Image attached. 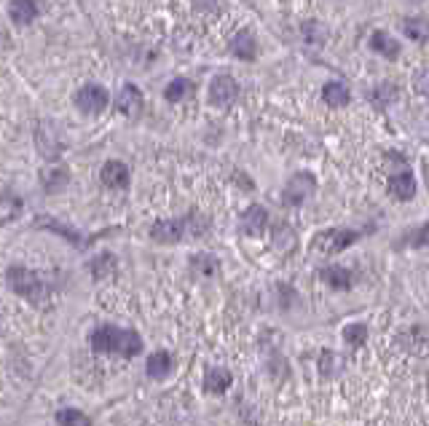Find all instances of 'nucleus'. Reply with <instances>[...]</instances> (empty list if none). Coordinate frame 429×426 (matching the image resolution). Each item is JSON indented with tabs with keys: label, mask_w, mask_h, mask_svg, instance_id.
Segmentation results:
<instances>
[{
	"label": "nucleus",
	"mask_w": 429,
	"mask_h": 426,
	"mask_svg": "<svg viewBox=\"0 0 429 426\" xmlns=\"http://www.w3.org/2000/svg\"><path fill=\"white\" fill-rule=\"evenodd\" d=\"M322 97H325V102H328L330 108H346V105H349V99H352V94H349V89H346L343 84L330 81V84L322 89Z\"/></svg>",
	"instance_id": "nucleus-19"
},
{
	"label": "nucleus",
	"mask_w": 429,
	"mask_h": 426,
	"mask_svg": "<svg viewBox=\"0 0 429 426\" xmlns=\"http://www.w3.org/2000/svg\"><path fill=\"white\" fill-rule=\"evenodd\" d=\"M338 362H341V359H338V357H335V354L333 352H325L322 354V373H325V376H335V373H338V370H341V365H338Z\"/></svg>",
	"instance_id": "nucleus-32"
},
{
	"label": "nucleus",
	"mask_w": 429,
	"mask_h": 426,
	"mask_svg": "<svg viewBox=\"0 0 429 426\" xmlns=\"http://www.w3.org/2000/svg\"><path fill=\"white\" fill-rule=\"evenodd\" d=\"M389 191H392L394 198H400V201H411L413 194H416V180H413V174H411L408 169L394 172L392 177H389Z\"/></svg>",
	"instance_id": "nucleus-11"
},
{
	"label": "nucleus",
	"mask_w": 429,
	"mask_h": 426,
	"mask_svg": "<svg viewBox=\"0 0 429 426\" xmlns=\"http://www.w3.org/2000/svg\"><path fill=\"white\" fill-rule=\"evenodd\" d=\"M145 370H147V376L156 378V381H159V378H167V373L172 370V354H167V352L150 354V357H147Z\"/></svg>",
	"instance_id": "nucleus-22"
},
{
	"label": "nucleus",
	"mask_w": 429,
	"mask_h": 426,
	"mask_svg": "<svg viewBox=\"0 0 429 426\" xmlns=\"http://www.w3.org/2000/svg\"><path fill=\"white\" fill-rule=\"evenodd\" d=\"M102 185H108L113 191H123L126 185H129V169H126V164L121 161H108L105 167H102Z\"/></svg>",
	"instance_id": "nucleus-10"
},
{
	"label": "nucleus",
	"mask_w": 429,
	"mask_h": 426,
	"mask_svg": "<svg viewBox=\"0 0 429 426\" xmlns=\"http://www.w3.org/2000/svg\"><path fill=\"white\" fill-rule=\"evenodd\" d=\"M228 49H231L233 57H239V60H245V62H252L255 60V54H257L255 35H252L250 30H242V33H236V35H233Z\"/></svg>",
	"instance_id": "nucleus-13"
},
{
	"label": "nucleus",
	"mask_w": 429,
	"mask_h": 426,
	"mask_svg": "<svg viewBox=\"0 0 429 426\" xmlns=\"http://www.w3.org/2000/svg\"><path fill=\"white\" fill-rule=\"evenodd\" d=\"M343 341L349 343L352 349H360L362 343L368 341V325H365V322H355V325H346V327H343Z\"/></svg>",
	"instance_id": "nucleus-25"
},
{
	"label": "nucleus",
	"mask_w": 429,
	"mask_h": 426,
	"mask_svg": "<svg viewBox=\"0 0 429 426\" xmlns=\"http://www.w3.org/2000/svg\"><path fill=\"white\" fill-rule=\"evenodd\" d=\"M191 266L196 271L199 276H215V271H218V260L212 255H196L191 260Z\"/></svg>",
	"instance_id": "nucleus-30"
},
{
	"label": "nucleus",
	"mask_w": 429,
	"mask_h": 426,
	"mask_svg": "<svg viewBox=\"0 0 429 426\" xmlns=\"http://www.w3.org/2000/svg\"><path fill=\"white\" fill-rule=\"evenodd\" d=\"M231 383H233V378L225 367H212L207 373V378H204V386H207V391H212V394H223Z\"/></svg>",
	"instance_id": "nucleus-20"
},
{
	"label": "nucleus",
	"mask_w": 429,
	"mask_h": 426,
	"mask_svg": "<svg viewBox=\"0 0 429 426\" xmlns=\"http://www.w3.org/2000/svg\"><path fill=\"white\" fill-rule=\"evenodd\" d=\"M22 198H16V196L6 194L0 196V225L3 223H11L13 218H19V212H22Z\"/></svg>",
	"instance_id": "nucleus-24"
},
{
	"label": "nucleus",
	"mask_w": 429,
	"mask_h": 426,
	"mask_svg": "<svg viewBox=\"0 0 429 426\" xmlns=\"http://www.w3.org/2000/svg\"><path fill=\"white\" fill-rule=\"evenodd\" d=\"M6 281L13 293H19L22 298H27L30 303H40L46 295H49V287L43 284V279L38 276L35 271H30L25 266H11L6 271Z\"/></svg>",
	"instance_id": "nucleus-1"
},
{
	"label": "nucleus",
	"mask_w": 429,
	"mask_h": 426,
	"mask_svg": "<svg viewBox=\"0 0 429 426\" xmlns=\"http://www.w3.org/2000/svg\"><path fill=\"white\" fill-rule=\"evenodd\" d=\"M239 97V84L233 81L231 75H218L212 84H209V102L218 105V108H228Z\"/></svg>",
	"instance_id": "nucleus-3"
},
{
	"label": "nucleus",
	"mask_w": 429,
	"mask_h": 426,
	"mask_svg": "<svg viewBox=\"0 0 429 426\" xmlns=\"http://www.w3.org/2000/svg\"><path fill=\"white\" fill-rule=\"evenodd\" d=\"M35 145H38V150H40V156L49 161L60 159V153L65 150L60 142V137L54 134V129H51L49 123H43V126H38L35 129Z\"/></svg>",
	"instance_id": "nucleus-7"
},
{
	"label": "nucleus",
	"mask_w": 429,
	"mask_h": 426,
	"mask_svg": "<svg viewBox=\"0 0 429 426\" xmlns=\"http://www.w3.org/2000/svg\"><path fill=\"white\" fill-rule=\"evenodd\" d=\"M75 102H78V108L84 110V113H89V116H97V113H102V110L108 108V91H105L102 86H97V84H89V86H84V89L78 91Z\"/></svg>",
	"instance_id": "nucleus-4"
},
{
	"label": "nucleus",
	"mask_w": 429,
	"mask_h": 426,
	"mask_svg": "<svg viewBox=\"0 0 429 426\" xmlns=\"http://www.w3.org/2000/svg\"><path fill=\"white\" fill-rule=\"evenodd\" d=\"M314 177L311 174H295L293 180L287 183V188H284L282 194V201L287 204V207H298V204H303L308 196H311V191H314Z\"/></svg>",
	"instance_id": "nucleus-5"
},
{
	"label": "nucleus",
	"mask_w": 429,
	"mask_h": 426,
	"mask_svg": "<svg viewBox=\"0 0 429 426\" xmlns=\"http://www.w3.org/2000/svg\"><path fill=\"white\" fill-rule=\"evenodd\" d=\"M185 94H191V81H183V78L172 81V84L167 86V91H164V97L169 99V102H180Z\"/></svg>",
	"instance_id": "nucleus-31"
},
{
	"label": "nucleus",
	"mask_w": 429,
	"mask_h": 426,
	"mask_svg": "<svg viewBox=\"0 0 429 426\" xmlns=\"http://www.w3.org/2000/svg\"><path fill=\"white\" fill-rule=\"evenodd\" d=\"M153 242L159 244H174L185 236V223L183 220H159L153 228H150Z\"/></svg>",
	"instance_id": "nucleus-8"
},
{
	"label": "nucleus",
	"mask_w": 429,
	"mask_h": 426,
	"mask_svg": "<svg viewBox=\"0 0 429 426\" xmlns=\"http://www.w3.org/2000/svg\"><path fill=\"white\" fill-rule=\"evenodd\" d=\"M140 352H143L140 335H137L135 330H121V332H118V354H123V357H137Z\"/></svg>",
	"instance_id": "nucleus-23"
},
{
	"label": "nucleus",
	"mask_w": 429,
	"mask_h": 426,
	"mask_svg": "<svg viewBox=\"0 0 429 426\" xmlns=\"http://www.w3.org/2000/svg\"><path fill=\"white\" fill-rule=\"evenodd\" d=\"M411 244H413V247H429V223H424V225L418 228L416 236L411 239Z\"/></svg>",
	"instance_id": "nucleus-34"
},
{
	"label": "nucleus",
	"mask_w": 429,
	"mask_h": 426,
	"mask_svg": "<svg viewBox=\"0 0 429 426\" xmlns=\"http://www.w3.org/2000/svg\"><path fill=\"white\" fill-rule=\"evenodd\" d=\"M118 332H121V330L111 327V325L94 330V332H91L94 352H118Z\"/></svg>",
	"instance_id": "nucleus-15"
},
{
	"label": "nucleus",
	"mask_w": 429,
	"mask_h": 426,
	"mask_svg": "<svg viewBox=\"0 0 429 426\" xmlns=\"http://www.w3.org/2000/svg\"><path fill=\"white\" fill-rule=\"evenodd\" d=\"M183 223H185V236H194V239H201L209 228V220L201 212H191Z\"/></svg>",
	"instance_id": "nucleus-26"
},
{
	"label": "nucleus",
	"mask_w": 429,
	"mask_h": 426,
	"mask_svg": "<svg viewBox=\"0 0 429 426\" xmlns=\"http://www.w3.org/2000/svg\"><path fill=\"white\" fill-rule=\"evenodd\" d=\"M303 35H306L308 43H322V40H325V30H322L317 22H306V25H303Z\"/></svg>",
	"instance_id": "nucleus-33"
},
{
	"label": "nucleus",
	"mask_w": 429,
	"mask_h": 426,
	"mask_svg": "<svg viewBox=\"0 0 429 426\" xmlns=\"http://www.w3.org/2000/svg\"><path fill=\"white\" fill-rule=\"evenodd\" d=\"M403 33L411 40H418V43L429 40V16H411V19H405Z\"/></svg>",
	"instance_id": "nucleus-21"
},
{
	"label": "nucleus",
	"mask_w": 429,
	"mask_h": 426,
	"mask_svg": "<svg viewBox=\"0 0 429 426\" xmlns=\"http://www.w3.org/2000/svg\"><path fill=\"white\" fill-rule=\"evenodd\" d=\"M266 225H269V212L263 207L252 204V207H247L245 212H242L239 228H242L245 236H260V233L266 231Z\"/></svg>",
	"instance_id": "nucleus-6"
},
{
	"label": "nucleus",
	"mask_w": 429,
	"mask_h": 426,
	"mask_svg": "<svg viewBox=\"0 0 429 426\" xmlns=\"http://www.w3.org/2000/svg\"><path fill=\"white\" fill-rule=\"evenodd\" d=\"M57 424L60 426H91L89 415H84L81 410H73V408H65L57 413Z\"/></svg>",
	"instance_id": "nucleus-27"
},
{
	"label": "nucleus",
	"mask_w": 429,
	"mask_h": 426,
	"mask_svg": "<svg viewBox=\"0 0 429 426\" xmlns=\"http://www.w3.org/2000/svg\"><path fill=\"white\" fill-rule=\"evenodd\" d=\"M40 183H43V188H46L49 194H60V191H65L67 183H70V174H67L65 167H49V169H43V174H40Z\"/></svg>",
	"instance_id": "nucleus-16"
},
{
	"label": "nucleus",
	"mask_w": 429,
	"mask_h": 426,
	"mask_svg": "<svg viewBox=\"0 0 429 426\" xmlns=\"http://www.w3.org/2000/svg\"><path fill=\"white\" fill-rule=\"evenodd\" d=\"M9 13H11L13 25H30L38 16V6L33 0H16V3L9 6Z\"/></svg>",
	"instance_id": "nucleus-18"
},
{
	"label": "nucleus",
	"mask_w": 429,
	"mask_h": 426,
	"mask_svg": "<svg viewBox=\"0 0 429 426\" xmlns=\"http://www.w3.org/2000/svg\"><path fill=\"white\" fill-rule=\"evenodd\" d=\"M360 239V233L357 231H346V228H330V231H322L314 236V242H311V250L319 252V255H335V252H341L346 247H352V244Z\"/></svg>",
	"instance_id": "nucleus-2"
},
{
	"label": "nucleus",
	"mask_w": 429,
	"mask_h": 426,
	"mask_svg": "<svg viewBox=\"0 0 429 426\" xmlns=\"http://www.w3.org/2000/svg\"><path fill=\"white\" fill-rule=\"evenodd\" d=\"M33 225H35V228H49V231L60 233V236H65L73 247H86V244H89V239H84L78 231H73V228H67L65 223H57V220H51V218H35L33 220Z\"/></svg>",
	"instance_id": "nucleus-12"
},
{
	"label": "nucleus",
	"mask_w": 429,
	"mask_h": 426,
	"mask_svg": "<svg viewBox=\"0 0 429 426\" xmlns=\"http://www.w3.org/2000/svg\"><path fill=\"white\" fill-rule=\"evenodd\" d=\"M91 274H94V279H105V276H113L116 274V260L113 255H99L94 263H91Z\"/></svg>",
	"instance_id": "nucleus-28"
},
{
	"label": "nucleus",
	"mask_w": 429,
	"mask_h": 426,
	"mask_svg": "<svg viewBox=\"0 0 429 426\" xmlns=\"http://www.w3.org/2000/svg\"><path fill=\"white\" fill-rule=\"evenodd\" d=\"M370 49L376 51V54H381V57H386L389 62H394L400 57V43L389 33H381V30H376L370 35Z\"/></svg>",
	"instance_id": "nucleus-14"
},
{
	"label": "nucleus",
	"mask_w": 429,
	"mask_h": 426,
	"mask_svg": "<svg viewBox=\"0 0 429 426\" xmlns=\"http://www.w3.org/2000/svg\"><path fill=\"white\" fill-rule=\"evenodd\" d=\"M319 276H322L325 284H330L333 290H349V287H352V274L341 266L322 268V274H319Z\"/></svg>",
	"instance_id": "nucleus-17"
},
{
	"label": "nucleus",
	"mask_w": 429,
	"mask_h": 426,
	"mask_svg": "<svg viewBox=\"0 0 429 426\" xmlns=\"http://www.w3.org/2000/svg\"><path fill=\"white\" fill-rule=\"evenodd\" d=\"M394 97H397V89H394V86L389 84V81H384V84H379L376 89H373V91H370V99H373V102H376L379 108L389 105V102H392Z\"/></svg>",
	"instance_id": "nucleus-29"
},
{
	"label": "nucleus",
	"mask_w": 429,
	"mask_h": 426,
	"mask_svg": "<svg viewBox=\"0 0 429 426\" xmlns=\"http://www.w3.org/2000/svg\"><path fill=\"white\" fill-rule=\"evenodd\" d=\"M116 105H118V110H121L123 116L135 118V116H140V110H143V105H145V99H143V94H140V89H137V86L126 84L121 91H118Z\"/></svg>",
	"instance_id": "nucleus-9"
}]
</instances>
